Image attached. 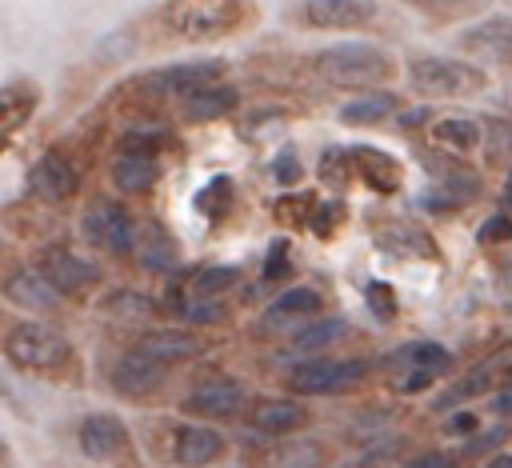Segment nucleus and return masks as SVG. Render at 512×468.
Listing matches in <instances>:
<instances>
[{
    "label": "nucleus",
    "mask_w": 512,
    "mask_h": 468,
    "mask_svg": "<svg viewBox=\"0 0 512 468\" xmlns=\"http://www.w3.org/2000/svg\"><path fill=\"white\" fill-rule=\"evenodd\" d=\"M404 468H468V464H464L460 452H440V448H432V452H416L412 460H404Z\"/></svg>",
    "instance_id": "45"
},
{
    "label": "nucleus",
    "mask_w": 512,
    "mask_h": 468,
    "mask_svg": "<svg viewBox=\"0 0 512 468\" xmlns=\"http://www.w3.org/2000/svg\"><path fill=\"white\" fill-rule=\"evenodd\" d=\"M476 240H480L484 248H492V244H512V216H508V212H492V216L476 228Z\"/></svg>",
    "instance_id": "43"
},
{
    "label": "nucleus",
    "mask_w": 512,
    "mask_h": 468,
    "mask_svg": "<svg viewBox=\"0 0 512 468\" xmlns=\"http://www.w3.org/2000/svg\"><path fill=\"white\" fill-rule=\"evenodd\" d=\"M456 48L472 64H500L512 68V16H484L468 28H460Z\"/></svg>",
    "instance_id": "21"
},
{
    "label": "nucleus",
    "mask_w": 512,
    "mask_h": 468,
    "mask_svg": "<svg viewBox=\"0 0 512 468\" xmlns=\"http://www.w3.org/2000/svg\"><path fill=\"white\" fill-rule=\"evenodd\" d=\"M100 312L116 324H148L160 312V304L140 288H112L108 296H100Z\"/></svg>",
    "instance_id": "33"
},
{
    "label": "nucleus",
    "mask_w": 512,
    "mask_h": 468,
    "mask_svg": "<svg viewBox=\"0 0 512 468\" xmlns=\"http://www.w3.org/2000/svg\"><path fill=\"white\" fill-rule=\"evenodd\" d=\"M224 72H228V64L224 60H180V64H164V68H148V72H140L132 84H128V92H136V96H144L148 104H184L188 96H196V92H204V88H216L220 80H224Z\"/></svg>",
    "instance_id": "7"
},
{
    "label": "nucleus",
    "mask_w": 512,
    "mask_h": 468,
    "mask_svg": "<svg viewBox=\"0 0 512 468\" xmlns=\"http://www.w3.org/2000/svg\"><path fill=\"white\" fill-rule=\"evenodd\" d=\"M324 316V292L320 288H312V284H288V288H280L264 308H260V316H256V324H252V332L260 336V340H272V336H296L304 324H312V320H320Z\"/></svg>",
    "instance_id": "12"
},
{
    "label": "nucleus",
    "mask_w": 512,
    "mask_h": 468,
    "mask_svg": "<svg viewBox=\"0 0 512 468\" xmlns=\"http://www.w3.org/2000/svg\"><path fill=\"white\" fill-rule=\"evenodd\" d=\"M252 408V392L244 380L236 376H208L200 384H192L184 396H180V412L192 416V420H204V424H232V420H244Z\"/></svg>",
    "instance_id": "13"
},
{
    "label": "nucleus",
    "mask_w": 512,
    "mask_h": 468,
    "mask_svg": "<svg viewBox=\"0 0 512 468\" xmlns=\"http://www.w3.org/2000/svg\"><path fill=\"white\" fill-rule=\"evenodd\" d=\"M428 164V184L416 192V208L428 216H452L460 208H468L472 200H480V176L448 152H424Z\"/></svg>",
    "instance_id": "6"
},
{
    "label": "nucleus",
    "mask_w": 512,
    "mask_h": 468,
    "mask_svg": "<svg viewBox=\"0 0 512 468\" xmlns=\"http://www.w3.org/2000/svg\"><path fill=\"white\" fill-rule=\"evenodd\" d=\"M404 108V100L388 88H376V92H356L348 96L340 108H336V120L344 128H372V124H384V120H396V112Z\"/></svg>",
    "instance_id": "29"
},
{
    "label": "nucleus",
    "mask_w": 512,
    "mask_h": 468,
    "mask_svg": "<svg viewBox=\"0 0 512 468\" xmlns=\"http://www.w3.org/2000/svg\"><path fill=\"white\" fill-rule=\"evenodd\" d=\"M504 108H508V112H512V88H508V92H504Z\"/></svg>",
    "instance_id": "49"
},
{
    "label": "nucleus",
    "mask_w": 512,
    "mask_h": 468,
    "mask_svg": "<svg viewBox=\"0 0 512 468\" xmlns=\"http://www.w3.org/2000/svg\"><path fill=\"white\" fill-rule=\"evenodd\" d=\"M380 360L372 356H308L292 360L284 368V392L296 400H316V396H348L372 380Z\"/></svg>",
    "instance_id": "4"
},
{
    "label": "nucleus",
    "mask_w": 512,
    "mask_h": 468,
    "mask_svg": "<svg viewBox=\"0 0 512 468\" xmlns=\"http://www.w3.org/2000/svg\"><path fill=\"white\" fill-rule=\"evenodd\" d=\"M372 244H376L384 256L400 260V264H412V260H416V264H420V260L440 264V260H444L436 236H432L420 220H412V216H384V220H376V224H372Z\"/></svg>",
    "instance_id": "16"
},
{
    "label": "nucleus",
    "mask_w": 512,
    "mask_h": 468,
    "mask_svg": "<svg viewBox=\"0 0 512 468\" xmlns=\"http://www.w3.org/2000/svg\"><path fill=\"white\" fill-rule=\"evenodd\" d=\"M288 272H292V240L280 232V236L268 244V252H264L260 280H264V284H280V280H288Z\"/></svg>",
    "instance_id": "38"
},
{
    "label": "nucleus",
    "mask_w": 512,
    "mask_h": 468,
    "mask_svg": "<svg viewBox=\"0 0 512 468\" xmlns=\"http://www.w3.org/2000/svg\"><path fill=\"white\" fill-rule=\"evenodd\" d=\"M164 384H168V368L156 364V360H148V356L136 352L132 344H128V348L112 360V368H108V388H112L116 396H124V400H148V396H156Z\"/></svg>",
    "instance_id": "23"
},
{
    "label": "nucleus",
    "mask_w": 512,
    "mask_h": 468,
    "mask_svg": "<svg viewBox=\"0 0 512 468\" xmlns=\"http://www.w3.org/2000/svg\"><path fill=\"white\" fill-rule=\"evenodd\" d=\"M364 304H368V316L376 324H392L400 316V300H396V288L388 280H368L364 284Z\"/></svg>",
    "instance_id": "37"
},
{
    "label": "nucleus",
    "mask_w": 512,
    "mask_h": 468,
    "mask_svg": "<svg viewBox=\"0 0 512 468\" xmlns=\"http://www.w3.org/2000/svg\"><path fill=\"white\" fill-rule=\"evenodd\" d=\"M484 168L512 172V120L508 116H484V148H480Z\"/></svg>",
    "instance_id": "35"
},
{
    "label": "nucleus",
    "mask_w": 512,
    "mask_h": 468,
    "mask_svg": "<svg viewBox=\"0 0 512 468\" xmlns=\"http://www.w3.org/2000/svg\"><path fill=\"white\" fill-rule=\"evenodd\" d=\"M408 84L424 100H468L488 88V72L464 56H412Z\"/></svg>",
    "instance_id": "5"
},
{
    "label": "nucleus",
    "mask_w": 512,
    "mask_h": 468,
    "mask_svg": "<svg viewBox=\"0 0 512 468\" xmlns=\"http://www.w3.org/2000/svg\"><path fill=\"white\" fill-rule=\"evenodd\" d=\"M512 436V424H484V432L476 436V440H468L464 448H460V456H496V452H504L500 444Z\"/></svg>",
    "instance_id": "42"
},
{
    "label": "nucleus",
    "mask_w": 512,
    "mask_h": 468,
    "mask_svg": "<svg viewBox=\"0 0 512 468\" xmlns=\"http://www.w3.org/2000/svg\"><path fill=\"white\" fill-rule=\"evenodd\" d=\"M308 68L320 84L344 88V92H376L400 76V60L392 48L372 40H340L308 56Z\"/></svg>",
    "instance_id": "2"
},
{
    "label": "nucleus",
    "mask_w": 512,
    "mask_h": 468,
    "mask_svg": "<svg viewBox=\"0 0 512 468\" xmlns=\"http://www.w3.org/2000/svg\"><path fill=\"white\" fill-rule=\"evenodd\" d=\"M424 136H432V144H436L440 152L464 160V156H472V152L484 148V120H480V116H460V112L436 116V124H432Z\"/></svg>",
    "instance_id": "28"
},
{
    "label": "nucleus",
    "mask_w": 512,
    "mask_h": 468,
    "mask_svg": "<svg viewBox=\"0 0 512 468\" xmlns=\"http://www.w3.org/2000/svg\"><path fill=\"white\" fill-rule=\"evenodd\" d=\"M480 468H512V448H504V452H496L492 460H484Z\"/></svg>",
    "instance_id": "47"
},
{
    "label": "nucleus",
    "mask_w": 512,
    "mask_h": 468,
    "mask_svg": "<svg viewBox=\"0 0 512 468\" xmlns=\"http://www.w3.org/2000/svg\"><path fill=\"white\" fill-rule=\"evenodd\" d=\"M0 348H4L8 368L20 376H36V380H52V384H80V376H84L76 344L40 320L8 324Z\"/></svg>",
    "instance_id": "1"
},
{
    "label": "nucleus",
    "mask_w": 512,
    "mask_h": 468,
    "mask_svg": "<svg viewBox=\"0 0 512 468\" xmlns=\"http://www.w3.org/2000/svg\"><path fill=\"white\" fill-rule=\"evenodd\" d=\"M36 268L48 276V284L64 296V300H84L104 284V268L80 252H72L68 244H44L36 252Z\"/></svg>",
    "instance_id": "14"
},
{
    "label": "nucleus",
    "mask_w": 512,
    "mask_h": 468,
    "mask_svg": "<svg viewBox=\"0 0 512 468\" xmlns=\"http://www.w3.org/2000/svg\"><path fill=\"white\" fill-rule=\"evenodd\" d=\"M320 208H324V196L312 192V188H304V192H280L272 200V220H276V228H284V236L288 232H308L312 236Z\"/></svg>",
    "instance_id": "30"
},
{
    "label": "nucleus",
    "mask_w": 512,
    "mask_h": 468,
    "mask_svg": "<svg viewBox=\"0 0 512 468\" xmlns=\"http://www.w3.org/2000/svg\"><path fill=\"white\" fill-rule=\"evenodd\" d=\"M308 424H312V408L296 396H260L244 416V428L256 432L260 440H288L300 436Z\"/></svg>",
    "instance_id": "17"
},
{
    "label": "nucleus",
    "mask_w": 512,
    "mask_h": 468,
    "mask_svg": "<svg viewBox=\"0 0 512 468\" xmlns=\"http://www.w3.org/2000/svg\"><path fill=\"white\" fill-rule=\"evenodd\" d=\"M84 188V172L80 164L72 160L68 148L60 144H48L32 164H28V192L40 200V204H68L76 200Z\"/></svg>",
    "instance_id": "15"
},
{
    "label": "nucleus",
    "mask_w": 512,
    "mask_h": 468,
    "mask_svg": "<svg viewBox=\"0 0 512 468\" xmlns=\"http://www.w3.org/2000/svg\"><path fill=\"white\" fill-rule=\"evenodd\" d=\"M348 332H352V324H348L344 316H320V320L304 324L296 336H288L284 344H288L300 360H308V356H324V352H328L332 344H340Z\"/></svg>",
    "instance_id": "32"
},
{
    "label": "nucleus",
    "mask_w": 512,
    "mask_h": 468,
    "mask_svg": "<svg viewBox=\"0 0 512 468\" xmlns=\"http://www.w3.org/2000/svg\"><path fill=\"white\" fill-rule=\"evenodd\" d=\"M232 200H236V184H232V176H212V180H204L200 188H196V196H192V208H196V216L204 220V224H220L224 216H228V208H232Z\"/></svg>",
    "instance_id": "34"
},
{
    "label": "nucleus",
    "mask_w": 512,
    "mask_h": 468,
    "mask_svg": "<svg viewBox=\"0 0 512 468\" xmlns=\"http://www.w3.org/2000/svg\"><path fill=\"white\" fill-rule=\"evenodd\" d=\"M0 292H4V300H8L12 308L28 312V320H32V316H52V312H60V304H64V296L48 284V276H44L36 264H8V272H4V280H0Z\"/></svg>",
    "instance_id": "20"
},
{
    "label": "nucleus",
    "mask_w": 512,
    "mask_h": 468,
    "mask_svg": "<svg viewBox=\"0 0 512 468\" xmlns=\"http://www.w3.org/2000/svg\"><path fill=\"white\" fill-rule=\"evenodd\" d=\"M440 432L448 436V440H476L480 432H484V420H480V412L476 408H456V412H448L444 416V424H440Z\"/></svg>",
    "instance_id": "40"
},
{
    "label": "nucleus",
    "mask_w": 512,
    "mask_h": 468,
    "mask_svg": "<svg viewBox=\"0 0 512 468\" xmlns=\"http://www.w3.org/2000/svg\"><path fill=\"white\" fill-rule=\"evenodd\" d=\"M380 4L372 0H304L292 8V20L316 32H352L376 24Z\"/></svg>",
    "instance_id": "18"
},
{
    "label": "nucleus",
    "mask_w": 512,
    "mask_h": 468,
    "mask_svg": "<svg viewBox=\"0 0 512 468\" xmlns=\"http://www.w3.org/2000/svg\"><path fill=\"white\" fill-rule=\"evenodd\" d=\"M252 20V4L240 0H200V4H168L164 24L180 36V40H224L232 32H240Z\"/></svg>",
    "instance_id": "9"
},
{
    "label": "nucleus",
    "mask_w": 512,
    "mask_h": 468,
    "mask_svg": "<svg viewBox=\"0 0 512 468\" xmlns=\"http://www.w3.org/2000/svg\"><path fill=\"white\" fill-rule=\"evenodd\" d=\"M176 320H180L184 328L208 332V328H216V324H224V320H228V304H224V300H212V304H188Z\"/></svg>",
    "instance_id": "39"
},
{
    "label": "nucleus",
    "mask_w": 512,
    "mask_h": 468,
    "mask_svg": "<svg viewBox=\"0 0 512 468\" xmlns=\"http://www.w3.org/2000/svg\"><path fill=\"white\" fill-rule=\"evenodd\" d=\"M508 284H512V268H508Z\"/></svg>",
    "instance_id": "50"
},
{
    "label": "nucleus",
    "mask_w": 512,
    "mask_h": 468,
    "mask_svg": "<svg viewBox=\"0 0 512 468\" xmlns=\"http://www.w3.org/2000/svg\"><path fill=\"white\" fill-rule=\"evenodd\" d=\"M320 184L324 188H332L336 196H344V188L352 184V176H356V168H352V152L348 148H336V144H328L324 152H320Z\"/></svg>",
    "instance_id": "36"
},
{
    "label": "nucleus",
    "mask_w": 512,
    "mask_h": 468,
    "mask_svg": "<svg viewBox=\"0 0 512 468\" xmlns=\"http://www.w3.org/2000/svg\"><path fill=\"white\" fill-rule=\"evenodd\" d=\"M168 152H180L172 128L160 124H132L120 132L112 160H108V180L120 196H148L160 176L168 172Z\"/></svg>",
    "instance_id": "3"
},
{
    "label": "nucleus",
    "mask_w": 512,
    "mask_h": 468,
    "mask_svg": "<svg viewBox=\"0 0 512 468\" xmlns=\"http://www.w3.org/2000/svg\"><path fill=\"white\" fill-rule=\"evenodd\" d=\"M432 124H436L432 104H404V108L396 112V128H400L404 136H412V132H420V128H432Z\"/></svg>",
    "instance_id": "44"
},
{
    "label": "nucleus",
    "mask_w": 512,
    "mask_h": 468,
    "mask_svg": "<svg viewBox=\"0 0 512 468\" xmlns=\"http://www.w3.org/2000/svg\"><path fill=\"white\" fill-rule=\"evenodd\" d=\"M268 176H272L280 188H296V184H300V176H304L300 152H296L292 144H284V148L272 156V164H268Z\"/></svg>",
    "instance_id": "41"
},
{
    "label": "nucleus",
    "mask_w": 512,
    "mask_h": 468,
    "mask_svg": "<svg viewBox=\"0 0 512 468\" xmlns=\"http://www.w3.org/2000/svg\"><path fill=\"white\" fill-rule=\"evenodd\" d=\"M340 468H376L372 460H352V464H340Z\"/></svg>",
    "instance_id": "48"
},
{
    "label": "nucleus",
    "mask_w": 512,
    "mask_h": 468,
    "mask_svg": "<svg viewBox=\"0 0 512 468\" xmlns=\"http://www.w3.org/2000/svg\"><path fill=\"white\" fill-rule=\"evenodd\" d=\"M380 372L396 376V372H436L448 376L452 372V352L440 340H408L400 348H392L388 356H380Z\"/></svg>",
    "instance_id": "26"
},
{
    "label": "nucleus",
    "mask_w": 512,
    "mask_h": 468,
    "mask_svg": "<svg viewBox=\"0 0 512 468\" xmlns=\"http://www.w3.org/2000/svg\"><path fill=\"white\" fill-rule=\"evenodd\" d=\"M132 260H136V268H144L152 276H176L180 272V240L160 220H140Z\"/></svg>",
    "instance_id": "25"
},
{
    "label": "nucleus",
    "mask_w": 512,
    "mask_h": 468,
    "mask_svg": "<svg viewBox=\"0 0 512 468\" xmlns=\"http://www.w3.org/2000/svg\"><path fill=\"white\" fill-rule=\"evenodd\" d=\"M40 100H44V92H40L36 80H28V76L4 80V88H0V136L12 140V136L36 116Z\"/></svg>",
    "instance_id": "27"
},
{
    "label": "nucleus",
    "mask_w": 512,
    "mask_h": 468,
    "mask_svg": "<svg viewBox=\"0 0 512 468\" xmlns=\"http://www.w3.org/2000/svg\"><path fill=\"white\" fill-rule=\"evenodd\" d=\"M348 152H352L356 180H360L368 192H376V196H396V192L404 188V164H400L392 152H384V148H376V144H352Z\"/></svg>",
    "instance_id": "24"
},
{
    "label": "nucleus",
    "mask_w": 512,
    "mask_h": 468,
    "mask_svg": "<svg viewBox=\"0 0 512 468\" xmlns=\"http://www.w3.org/2000/svg\"><path fill=\"white\" fill-rule=\"evenodd\" d=\"M136 352H144L148 360L172 368V364H188V360H200L212 340L208 332H196V328H144L136 340H132Z\"/></svg>",
    "instance_id": "22"
},
{
    "label": "nucleus",
    "mask_w": 512,
    "mask_h": 468,
    "mask_svg": "<svg viewBox=\"0 0 512 468\" xmlns=\"http://www.w3.org/2000/svg\"><path fill=\"white\" fill-rule=\"evenodd\" d=\"M492 408L500 412V416H512V376L496 388V396H492Z\"/></svg>",
    "instance_id": "46"
},
{
    "label": "nucleus",
    "mask_w": 512,
    "mask_h": 468,
    "mask_svg": "<svg viewBox=\"0 0 512 468\" xmlns=\"http://www.w3.org/2000/svg\"><path fill=\"white\" fill-rule=\"evenodd\" d=\"M336 448L320 436H288V440H256L248 460L256 468H328Z\"/></svg>",
    "instance_id": "19"
},
{
    "label": "nucleus",
    "mask_w": 512,
    "mask_h": 468,
    "mask_svg": "<svg viewBox=\"0 0 512 468\" xmlns=\"http://www.w3.org/2000/svg\"><path fill=\"white\" fill-rule=\"evenodd\" d=\"M240 108V92L232 84H216V88H204L196 96H188L184 104H176L180 120L184 124H212V120H224Z\"/></svg>",
    "instance_id": "31"
},
{
    "label": "nucleus",
    "mask_w": 512,
    "mask_h": 468,
    "mask_svg": "<svg viewBox=\"0 0 512 468\" xmlns=\"http://www.w3.org/2000/svg\"><path fill=\"white\" fill-rule=\"evenodd\" d=\"M80 236L92 252L108 256V260H132L136 252V236H140V220L132 216V208L116 196H92L80 212Z\"/></svg>",
    "instance_id": "8"
},
{
    "label": "nucleus",
    "mask_w": 512,
    "mask_h": 468,
    "mask_svg": "<svg viewBox=\"0 0 512 468\" xmlns=\"http://www.w3.org/2000/svg\"><path fill=\"white\" fill-rule=\"evenodd\" d=\"M76 448H80V456H88L92 464H104V468H140L132 428L108 408H96V412L80 416Z\"/></svg>",
    "instance_id": "11"
},
{
    "label": "nucleus",
    "mask_w": 512,
    "mask_h": 468,
    "mask_svg": "<svg viewBox=\"0 0 512 468\" xmlns=\"http://www.w3.org/2000/svg\"><path fill=\"white\" fill-rule=\"evenodd\" d=\"M164 432V444H152L156 460L164 456L168 468H212L228 456L224 432L200 420H156Z\"/></svg>",
    "instance_id": "10"
}]
</instances>
